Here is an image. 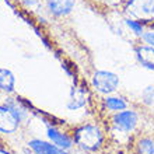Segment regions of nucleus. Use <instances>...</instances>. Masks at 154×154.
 <instances>
[{
  "mask_svg": "<svg viewBox=\"0 0 154 154\" xmlns=\"http://www.w3.org/2000/svg\"><path fill=\"white\" fill-rule=\"evenodd\" d=\"M139 122V116L132 109H125L112 116V126L116 132L121 133H130L136 129Z\"/></svg>",
  "mask_w": 154,
  "mask_h": 154,
  "instance_id": "nucleus-3",
  "label": "nucleus"
},
{
  "mask_svg": "<svg viewBox=\"0 0 154 154\" xmlns=\"http://www.w3.org/2000/svg\"><path fill=\"white\" fill-rule=\"evenodd\" d=\"M20 126V121L6 105H0V132L6 134L14 133Z\"/></svg>",
  "mask_w": 154,
  "mask_h": 154,
  "instance_id": "nucleus-5",
  "label": "nucleus"
},
{
  "mask_svg": "<svg viewBox=\"0 0 154 154\" xmlns=\"http://www.w3.org/2000/svg\"><path fill=\"white\" fill-rule=\"evenodd\" d=\"M142 100L146 105H154V84L149 85V87H146L143 90Z\"/></svg>",
  "mask_w": 154,
  "mask_h": 154,
  "instance_id": "nucleus-16",
  "label": "nucleus"
},
{
  "mask_svg": "<svg viewBox=\"0 0 154 154\" xmlns=\"http://www.w3.org/2000/svg\"><path fill=\"white\" fill-rule=\"evenodd\" d=\"M73 140L81 150L97 151L104 143V133L97 125H83L74 130Z\"/></svg>",
  "mask_w": 154,
  "mask_h": 154,
  "instance_id": "nucleus-1",
  "label": "nucleus"
},
{
  "mask_svg": "<svg viewBox=\"0 0 154 154\" xmlns=\"http://www.w3.org/2000/svg\"><path fill=\"white\" fill-rule=\"evenodd\" d=\"M125 10L137 18H149L154 14V0H128Z\"/></svg>",
  "mask_w": 154,
  "mask_h": 154,
  "instance_id": "nucleus-4",
  "label": "nucleus"
},
{
  "mask_svg": "<svg viewBox=\"0 0 154 154\" xmlns=\"http://www.w3.org/2000/svg\"><path fill=\"white\" fill-rule=\"evenodd\" d=\"M28 147L35 154H59L62 149L55 146L52 142H45L41 139H32L28 142Z\"/></svg>",
  "mask_w": 154,
  "mask_h": 154,
  "instance_id": "nucleus-10",
  "label": "nucleus"
},
{
  "mask_svg": "<svg viewBox=\"0 0 154 154\" xmlns=\"http://www.w3.org/2000/svg\"><path fill=\"white\" fill-rule=\"evenodd\" d=\"M76 0H46L49 13L55 17H66L73 11Z\"/></svg>",
  "mask_w": 154,
  "mask_h": 154,
  "instance_id": "nucleus-6",
  "label": "nucleus"
},
{
  "mask_svg": "<svg viewBox=\"0 0 154 154\" xmlns=\"http://www.w3.org/2000/svg\"><path fill=\"white\" fill-rule=\"evenodd\" d=\"M59 154H69V153H67V150H60V153Z\"/></svg>",
  "mask_w": 154,
  "mask_h": 154,
  "instance_id": "nucleus-20",
  "label": "nucleus"
},
{
  "mask_svg": "<svg viewBox=\"0 0 154 154\" xmlns=\"http://www.w3.org/2000/svg\"><path fill=\"white\" fill-rule=\"evenodd\" d=\"M3 105H6L8 109L11 111L13 114H14V116H16L17 119L20 121V123L24 121L25 118L28 116V111H27V108H25V106L23 105L20 101H17V100H13V98H7Z\"/></svg>",
  "mask_w": 154,
  "mask_h": 154,
  "instance_id": "nucleus-13",
  "label": "nucleus"
},
{
  "mask_svg": "<svg viewBox=\"0 0 154 154\" xmlns=\"http://www.w3.org/2000/svg\"><path fill=\"white\" fill-rule=\"evenodd\" d=\"M136 154H154V140L142 137L136 144Z\"/></svg>",
  "mask_w": 154,
  "mask_h": 154,
  "instance_id": "nucleus-14",
  "label": "nucleus"
},
{
  "mask_svg": "<svg viewBox=\"0 0 154 154\" xmlns=\"http://www.w3.org/2000/svg\"><path fill=\"white\" fill-rule=\"evenodd\" d=\"M16 87V77L7 69H0V90L4 93H13Z\"/></svg>",
  "mask_w": 154,
  "mask_h": 154,
  "instance_id": "nucleus-12",
  "label": "nucleus"
},
{
  "mask_svg": "<svg viewBox=\"0 0 154 154\" xmlns=\"http://www.w3.org/2000/svg\"><path fill=\"white\" fill-rule=\"evenodd\" d=\"M20 2L24 4V6H27V7H34V6H37L38 4L39 0H20Z\"/></svg>",
  "mask_w": 154,
  "mask_h": 154,
  "instance_id": "nucleus-18",
  "label": "nucleus"
},
{
  "mask_svg": "<svg viewBox=\"0 0 154 154\" xmlns=\"http://www.w3.org/2000/svg\"><path fill=\"white\" fill-rule=\"evenodd\" d=\"M104 106L111 112H121L128 108V102L123 97H118V95H106L104 100Z\"/></svg>",
  "mask_w": 154,
  "mask_h": 154,
  "instance_id": "nucleus-11",
  "label": "nucleus"
},
{
  "mask_svg": "<svg viewBox=\"0 0 154 154\" xmlns=\"http://www.w3.org/2000/svg\"><path fill=\"white\" fill-rule=\"evenodd\" d=\"M0 154H10V153L6 151V150H3V149H0Z\"/></svg>",
  "mask_w": 154,
  "mask_h": 154,
  "instance_id": "nucleus-19",
  "label": "nucleus"
},
{
  "mask_svg": "<svg viewBox=\"0 0 154 154\" xmlns=\"http://www.w3.org/2000/svg\"><path fill=\"white\" fill-rule=\"evenodd\" d=\"M46 134H48L49 140L57 146L62 150H70L74 144L73 137H70L69 134L63 133L59 129H56L55 126H48V130H46Z\"/></svg>",
  "mask_w": 154,
  "mask_h": 154,
  "instance_id": "nucleus-7",
  "label": "nucleus"
},
{
  "mask_svg": "<svg viewBox=\"0 0 154 154\" xmlns=\"http://www.w3.org/2000/svg\"><path fill=\"white\" fill-rule=\"evenodd\" d=\"M134 55L143 67L154 70V48L147 46V45H139L134 48Z\"/></svg>",
  "mask_w": 154,
  "mask_h": 154,
  "instance_id": "nucleus-9",
  "label": "nucleus"
},
{
  "mask_svg": "<svg viewBox=\"0 0 154 154\" xmlns=\"http://www.w3.org/2000/svg\"><path fill=\"white\" fill-rule=\"evenodd\" d=\"M125 24H126V27H128L134 35H137V37H142L143 32H144V28H143L142 23H139V21L134 20V18H130V17L125 18Z\"/></svg>",
  "mask_w": 154,
  "mask_h": 154,
  "instance_id": "nucleus-15",
  "label": "nucleus"
},
{
  "mask_svg": "<svg viewBox=\"0 0 154 154\" xmlns=\"http://www.w3.org/2000/svg\"><path fill=\"white\" fill-rule=\"evenodd\" d=\"M140 38H142V41L144 42V45L154 48V31H144Z\"/></svg>",
  "mask_w": 154,
  "mask_h": 154,
  "instance_id": "nucleus-17",
  "label": "nucleus"
},
{
  "mask_svg": "<svg viewBox=\"0 0 154 154\" xmlns=\"http://www.w3.org/2000/svg\"><path fill=\"white\" fill-rule=\"evenodd\" d=\"M93 87L98 93L111 95L119 88V77L108 70H97L93 74Z\"/></svg>",
  "mask_w": 154,
  "mask_h": 154,
  "instance_id": "nucleus-2",
  "label": "nucleus"
},
{
  "mask_svg": "<svg viewBox=\"0 0 154 154\" xmlns=\"http://www.w3.org/2000/svg\"><path fill=\"white\" fill-rule=\"evenodd\" d=\"M87 98H88V94H87L84 87L73 85L72 90H70L69 100H67V108L72 111L80 109L87 104Z\"/></svg>",
  "mask_w": 154,
  "mask_h": 154,
  "instance_id": "nucleus-8",
  "label": "nucleus"
}]
</instances>
